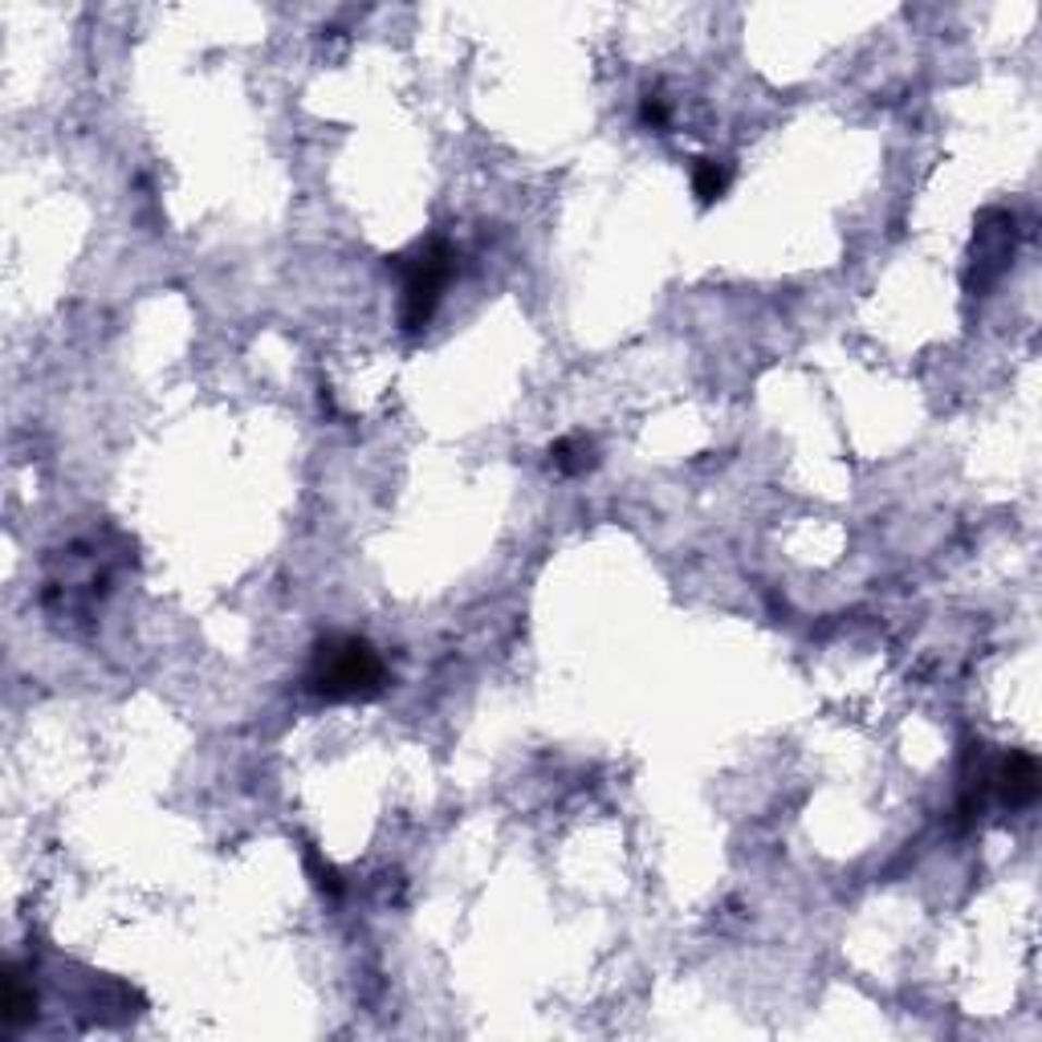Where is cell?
Segmentation results:
<instances>
[{"mask_svg":"<svg viewBox=\"0 0 1042 1042\" xmlns=\"http://www.w3.org/2000/svg\"><path fill=\"white\" fill-rule=\"evenodd\" d=\"M306 688L322 700H371L388 688V669L367 639L327 636L314 648Z\"/></svg>","mask_w":1042,"mask_h":1042,"instance_id":"cell-1","label":"cell"},{"mask_svg":"<svg viewBox=\"0 0 1042 1042\" xmlns=\"http://www.w3.org/2000/svg\"><path fill=\"white\" fill-rule=\"evenodd\" d=\"M388 265H395L404 273V330L407 334H420L432 322L444 285L452 281L456 253L449 249V241H428V245L416 249V261L395 257Z\"/></svg>","mask_w":1042,"mask_h":1042,"instance_id":"cell-2","label":"cell"},{"mask_svg":"<svg viewBox=\"0 0 1042 1042\" xmlns=\"http://www.w3.org/2000/svg\"><path fill=\"white\" fill-rule=\"evenodd\" d=\"M1010 253H1014V217L1010 212H997V229H990V224L981 220L978 261H973L978 281H969V290H990V285L997 281V273L1006 269V261H1010Z\"/></svg>","mask_w":1042,"mask_h":1042,"instance_id":"cell-3","label":"cell"},{"mask_svg":"<svg viewBox=\"0 0 1042 1042\" xmlns=\"http://www.w3.org/2000/svg\"><path fill=\"white\" fill-rule=\"evenodd\" d=\"M994 782L1010 807H1030L1039 798V762L1030 753H1010L994 774Z\"/></svg>","mask_w":1042,"mask_h":1042,"instance_id":"cell-4","label":"cell"},{"mask_svg":"<svg viewBox=\"0 0 1042 1042\" xmlns=\"http://www.w3.org/2000/svg\"><path fill=\"white\" fill-rule=\"evenodd\" d=\"M550 465L559 468V473H566V477L587 473V468L599 465V456H594V440H587V436H566V440H559V444L550 449Z\"/></svg>","mask_w":1042,"mask_h":1042,"instance_id":"cell-5","label":"cell"},{"mask_svg":"<svg viewBox=\"0 0 1042 1042\" xmlns=\"http://www.w3.org/2000/svg\"><path fill=\"white\" fill-rule=\"evenodd\" d=\"M725 187H730V168L716 163V159H697V168H692V192H697V200L709 208V204H716L725 196Z\"/></svg>","mask_w":1042,"mask_h":1042,"instance_id":"cell-6","label":"cell"},{"mask_svg":"<svg viewBox=\"0 0 1042 1042\" xmlns=\"http://www.w3.org/2000/svg\"><path fill=\"white\" fill-rule=\"evenodd\" d=\"M33 1014H37V994L21 985L16 969H9V978H4V1027H21Z\"/></svg>","mask_w":1042,"mask_h":1042,"instance_id":"cell-7","label":"cell"},{"mask_svg":"<svg viewBox=\"0 0 1042 1042\" xmlns=\"http://www.w3.org/2000/svg\"><path fill=\"white\" fill-rule=\"evenodd\" d=\"M306 868H310L314 884L322 887V892H330V896H343V880H339V871L330 868V863H322V856L318 851H306Z\"/></svg>","mask_w":1042,"mask_h":1042,"instance_id":"cell-8","label":"cell"},{"mask_svg":"<svg viewBox=\"0 0 1042 1042\" xmlns=\"http://www.w3.org/2000/svg\"><path fill=\"white\" fill-rule=\"evenodd\" d=\"M639 119L648 126H669V107H664V98L660 94H643V102H639Z\"/></svg>","mask_w":1042,"mask_h":1042,"instance_id":"cell-9","label":"cell"}]
</instances>
